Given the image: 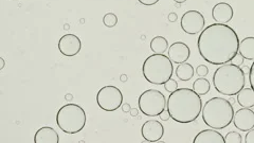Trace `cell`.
<instances>
[{
	"label": "cell",
	"instance_id": "cell-1",
	"mask_svg": "<svg viewBox=\"0 0 254 143\" xmlns=\"http://www.w3.org/2000/svg\"><path fill=\"white\" fill-rule=\"evenodd\" d=\"M240 43V37L233 28L215 22L201 31L197 48L207 63L220 66L232 62L238 53Z\"/></svg>",
	"mask_w": 254,
	"mask_h": 143
},
{
	"label": "cell",
	"instance_id": "cell-2",
	"mask_svg": "<svg viewBox=\"0 0 254 143\" xmlns=\"http://www.w3.org/2000/svg\"><path fill=\"white\" fill-rule=\"evenodd\" d=\"M170 118L178 123H191L199 117L203 110V101L193 88H178L171 93L167 101Z\"/></svg>",
	"mask_w": 254,
	"mask_h": 143
},
{
	"label": "cell",
	"instance_id": "cell-3",
	"mask_svg": "<svg viewBox=\"0 0 254 143\" xmlns=\"http://www.w3.org/2000/svg\"><path fill=\"white\" fill-rule=\"evenodd\" d=\"M215 89L223 95L233 96L245 87V72L240 66L233 63L220 65L213 77Z\"/></svg>",
	"mask_w": 254,
	"mask_h": 143
},
{
	"label": "cell",
	"instance_id": "cell-4",
	"mask_svg": "<svg viewBox=\"0 0 254 143\" xmlns=\"http://www.w3.org/2000/svg\"><path fill=\"white\" fill-rule=\"evenodd\" d=\"M234 109L232 104L223 97H212L201 110V117L208 127L223 130L233 121Z\"/></svg>",
	"mask_w": 254,
	"mask_h": 143
},
{
	"label": "cell",
	"instance_id": "cell-5",
	"mask_svg": "<svg viewBox=\"0 0 254 143\" xmlns=\"http://www.w3.org/2000/svg\"><path fill=\"white\" fill-rule=\"evenodd\" d=\"M174 63L164 54H153L148 56L142 66L144 79L154 85H164L171 79L174 73Z\"/></svg>",
	"mask_w": 254,
	"mask_h": 143
},
{
	"label": "cell",
	"instance_id": "cell-6",
	"mask_svg": "<svg viewBox=\"0 0 254 143\" xmlns=\"http://www.w3.org/2000/svg\"><path fill=\"white\" fill-rule=\"evenodd\" d=\"M87 122L85 110L77 104H66L56 114V124L66 134H77Z\"/></svg>",
	"mask_w": 254,
	"mask_h": 143
},
{
	"label": "cell",
	"instance_id": "cell-7",
	"mask_svg": "<svg viewBox=\"0 0 254 143\" xmlns=\"http://www.w3.org/2000/svg\"><path fill=\"white\" fill-rule=\"evenodd\" d=\"M139 109L147 117H158L167 107L164 95L157 89H147L139 97Z\"/></svg>",
	"mask_w": 254,
	"mask_h": 143
},
{
	"label": "cell",
	"instance_id": "cell-8",
	"mask_svg": "<svg viewBox=\"0 0 254 143\" xmlns=\"http://www.w3.org/2000/svg\"><path fill=\"white\" fill-rule=\"evenodd\" d=\"M96 103L102 110L115 111L123 104L122 92L114 85L104 86L96 95Z\"/></svg>",
	"mask_w": 254,
	"mask_h": 143
},
{
	"label": "cell",
	"instance_id": "cell-9",
	"mask_svg": "<svg viewBox=\"0 0 254 143\" xmlns=\"http://www.w3.org/2000/svg\"><path fill=\"white\" fill-rule=\"evenodd\" d=\"M206 25V19L204 15L198 11L185 12L180 21V26L186 34L195 35L203 31Z\"/></svg>",
	"mask_w": 254,
	"mask_h": 143
},
{
	"label": "cell",
	"instance_id": "cell-10",
	"mask_svg": "<svg viewBox=\"0 0 254 143\" xmlns=\"http://www.w3.org/2000/svg\"><path fill=\"white\" fill-rule=\"evenodd\" d=\"M82 43L76 34H65L58 41V50L67 57H73L80 53Z\"/></svg>",
	"mask_w": 254,
	"mask_h": 143
},
{
	"label": "cell",
	"instance_id": "cell-11",
	"mask_svg": "<svg viewBox=\"0 0 254 143\" xmlns=\"http://www.w3.org/2000/svg\"><path fill=\"white\" fill-rule=\"evenodd\" d=\"M142 137L148 142L159 141L164 135V127L158 120H148L141 129Z\"/></svg>",
	"mask_w": 254,
	"mask_h": 143
},
{
	"label": "cell",
	"instance_id": "cell-12",
	"mask_svg": "<svg viewBox=\"0 0 254 143\" xmlns=\"http://www.w3.org/2000/svg\"><path fill=\"white\" fill-rule=\"evenodd\" d=\"M233 123L241 132L250 131L254 127V111L247 107L238 109L234 114Z\"/></svg>",
	"mask_w": 254,
	"mask_h": 143
},
{
	"label": "cell",
	"instance_id": "cell-13",
	"mask_svg": "<svg viewBox=\"0 0 254 143\" xmlns=\"http://www.w3.org/2000/svg\"><path fill=\"white\" fill-rule=\"evenodd\" d=\"M168 54L171 62L180 65L185 63L190 58L191 50L185 43L176 42L173 45H170L169 49H168Z\"/></svg>",
	"mask_w": 254,
	"mask_h": 143
},
{
	"label": "cell",
	"instance_id": "cell-14",
	"mask_svg": "<svg viewBox=\"0 0 254 143\" xmlns=\"http://www.w3.org/2000/svg\"><path fill=\"white\" fill-rule=\"evenodd\" d=\"M233 9L227 2H219L212 10V17L217 24L227 25L233 18Z\"/></svg>",
	"mask_w": 254,
	"mask_h": 143
},
{
	"label": "cell",
	"instance_id": "cell-15",
	"mask_svg": "<svg viewBox=\"0 0 254 143\" xmlns=\"http://www.w3.org/2000/svg\"><path fill=\"white\" fill-rule=\"evenodd\" d=\"M194 143H226V139L223 135L217 130L209 129L204 130L196 135L193 140Z\"/></svg>",
	"mask_w": 254,
	"mask_h": 143
},
{
	"label": "cell",
	"instance_id": "cell-16",
	"mask_svg": "<svg viewBox=\"0 0 254 143\" xmlns=\"http://www.w3.org/2000/svg\"><path fill=\"white\" fill-rule=\"evenodd\" d=\"M35 143H58L59 136L57 132L50 126H43L35 133Z\"/></svg>",
	"mask_w": 254,
	"mask_h": 143
},
{
	"label": "cell",
	"instance_id": "cell-17",
	"mask_svg": "<svg viewBox=\"0 0 254 143\" xmlns=\"http://www.w3.org/2000/svg\"><path fill=\"white\" fill-rule=\"evenodd\" d=\"M238 53H240L247 61H254V37L249 36L244 39L240 43V48H238Z\"/></svg>",
	"mask_w": 254,
	"mask_h": 143
},
{
	"label": "cell",
	"instance_id": "cell-18",
	"mask_svg": "<svg viewBox=\"0 0 254 143\" xmlns=\"http://www.w3.org/2000/svg\"><path fill=\"white\" fill-rule=\"evenodd\" d=\"M237 103L242 107L251 108L254 106V90L250 88H243L240 93L237 94Z\"/></svg>",
	"mask_w": 254,
	"mask_h": 143
},
{
	"label": "cell",
	"instance_id": "cell-19",
	"mask_svg": "<svg viewBox=\"0 0 254 143\" xmlns=\"http://www.w3.org/2000/svg\"><path fill=\"white\" fill-rule=\"evenodd\" d=\"M194 73H195V69L191 64L186 62L178 65L176 68V75L181 81H190L194 77Z\"/></svg>",
	"mask_w": 254,
	"mask_h": 143
},
{
	"label": "cell",
	"instance_id": "cell-20",
	"mask_svg": "<svg viewBox=\"0 0 254 143\" xmlns=\"http://www.w3.org/2000/svg\"><path fill=\"white\" fill-rule=\"evenodd\" d=\"M169 43L166 37L156 36L151 41V49L155 54H163L168 51Z\"/></svg>",
	"mask_w": 254,
	"mask_h": 143
},
{
	"label": "cell",
	"instance_id": "cell-21",
	"mask_svg": "<svg viewBox=\"0 0 254 143\" xmlns=\"http://www.w3.org/2000/svg\"><path fill=\"white\" fill-rule=\"evenodd\" d=\"M210 82H209L206 78H199L195 80L193 83V89L199 95H205L209 92H210Z\"/></svg>",
	"mask_w": 254,
	"mask_h": 143
},
{
	"label": "cell",
	"instance_id": "cell-22",
	"mask_svg": "<svg viewBox=\"0 0 254 143\" xmlns=\"http://www.w3.org/2000/svg\"><path fill=\"white\" fill-rule=\"evenodd\" d=\"M103 24L107 28H114L118 24V17L114 13H107L104 15L103 17Z\"/></svg>",
	"mask_w": 254,
	"mask_h": 143
},
{
	"label": "cell",
	"instance_id": "cell-23",
	"mask_svg": "<svg viewBox=\"0 0 254 143\" xmlns=\"http://www.w3.org/2000/svg\"><path fill=\"white\" fill-rule=\"evenodd\" d=\"M226 143H242V135L237 132H229L226 136Z\"/></svg>",
	"mask_w": 254,
	"mask_h": 143
},
{
	"label": "cell",
	"instance_id": "cell-24",
	"mask_svg": "<svg viewBox=\"0 0 254 143\" xmlns=\"http://www.w3.org/2000/svg\"><path fill=\"white\" fill-rule=\"evenodd\" d=\"M164 89H166L167 92L169 93V94L174 93L175 90L178 89V83H177V81L174 80V79H169L168 82L164 83Z\"/></svg>",
	"mask_w": 254,
	"mask_h": 143
},
{
	"label": "cell",
	"instance_id": "cell-25",
	"mask_svg": "<svg viewBox=\"0 0 254 143\" xmlns=\"http://www.w3.org/2000/svg\"><path fill=\"white\" fill-rule=\"evenodd\" d=\"M208 73H209V69L206 65H199L196 68V74L200 78L207 77Z\"/></svg>",
	"mask_w": 254,
	"mask_h": 143
},
{
	"label": "cell",
	"instance_id": "cell-26",
	"mask_svg": "<svg viewBox=\"0 0 254 143\" xmlns=\"http://www.w3.org/2000/svg\"><path fill=\"white\" fill-rule=\"evenodd\" d=\"M245 142L246 143H254V127L250 131H248L247 134H246Z\"/></svg>",
	"mask_w": 254,
	"mask_h": 143
},
{
	"label": "cell",
	"instance_id": "cell-27",
	"mask_svg": "<svg viewBox=\"0 0 254 143\" xmlns=\"http://www.w3.org/2000/svg\"><path fill=\"white\" fill-rule=\"evenodd\" d=\"M249 83L251 88L254 90V61L250 67V71H249Z\"/></svg>",
	"mask_w": 254,
	"mask_h": 143
},
{
	"label": "cell",
	"instance_id": "cell-28",
	"mask_svg": "<svg viewBox=\"0 0 254 143\" xmlns=\"http://www.w3.org/2000/svg\"><path fill=\"white\" fill-rule=\"evenodd\" d=\"M138 1L143 4V5H146V6H152V5H155L159 2V0H138Z\"/></svg>",
	"mask_w": 254,
	"mask_h": 143
},
{
	"label": "cell",
	"instance_id": "cell-29",
	"mask_svg": "<svg viewBox=\"0 0 254 143\" xmlns=\"http://www.w3.org/2000/svg\"><path fill=\"white\" fill-rule=\"evenodd\" d=\"M232 62H233V64H235L237 66H241L244 63V57L240 53H237L236 56L232 59Z\"/></svg>",
	"mask_w": 254,
	"mask_h": 143
},
{
	"label": "cell",
	"instance_id": "cell-30",
	"mask_svg": "<svg viewBox=\"0 0 254 143\" xmlns=\"http://www.w3.org/2000/svg\"><path fill=\"white\" fill-rule=\"evenodd\" d=\"M159 117H160V119L162 120V121H168V120L170 118V115H169V110L167 109H164L161 114L159 115Z\"/></svg>",
	"mask_w": 254,
	"mask_h": 143
},
{
	"label": "cell",
	"instance_id": "cell-31",
	"mask_svg": "<svg viewBox=\"0 0 254 143\" xmlns=\"http://www.w3.org/2000/svg\"><path fill=\"white\" fill-rule=\"evenodd\" d=\"M178 19V15L176 13H169V20L170 22H175Z\"/></svg>",
	"mask_w": 254,
	"mask_h": 143
},
{
	"label": "cell",
	"instance_id": "cell-32",
	"mask_svg": "<svg viewBox=\"0 0 254 143\" xmlns=\"http://www.w3.org/2000/svg\"><path fill=\"white\" fill-rule=\"evenodd\" d=\"M122 110L124 111V112H130V110H131V107H130V105L128 104V103H125V104H122Z\"/></svg>",
	"mask_w": 254,
	"mask_h": 143
},
{
	"label": "cell",
	"instance_id": "cell-33",
	"mask_svg": "<svg viewBox=\"0 0 254 143\" xmlns=\"http://www.w3.org/2000/svg\"><path fill=\"white\" fill-rule=\"evenodd\" d=\"M138 114H139V109H137V108H131V110H130L131 117H137Z\"/></svg>",
	"mask_w": 254,
	"mask_h": 143
},
{
	"label": "cell",
	"instance_id": "cell-34",
	"mask_svg": "<svg viewBox=\"0 0 254 143\" xmlns=\"http://www.w3.org/2000/svg\"><path fill=\"white\" fill-rule=\"evenodd\" d=\"M0 62H1V67H0V69H3L4 68V65H5V63H4V59L1 57V58H0Z\"/></svg>",
	"mask_w": 254,
	"mask_h": 143
},
{
	"label": "cell",
	"instance_id": "cell-35",
	"mask_svg": "<svg viewBox=\"0 0 254 143\" xmlns=\"http://www.w3.org/2000/svg\"><path fill=\"white\" fill-rule=\"evenodd\" d=\"M243 70H244V72H249V71H250V68H249V67H247V66H245Z\"/></svg>",
	"mask_w": 254,
	"mask_h": 143
},
{
	"label": "cell",
	"instance_id": "cell-36",
	"mask_svg": "<svg viewBox=\"0 0 254 143\" xmlns=\"http://www.w3.org/2000/svg\"><path fill=\"white\" fill-rule=\"evenodd\" d=\"M175 2H177V3H183V2H185L186 0H174Z\"/></svg>",
	"mask_w": 254,
	"mask_h": 143
},
{
	"label": "cell",
	"instance_id": "cell-37",
	"mask_svg": "<svg viewBox=\"0 0 254 143\" xmlns=\"http://www.w3.org/2000/svg\"><path fill=\"white\" fill-rule=\"evenodd\" d=\"M229 102H230V103H231V104H232V105H233V104H234V103H235V102H236V101H235V100H234V99H230V101H229Z\"/></svg>",
	"mask_w": 254,
	"mask_h": 143
}]
</instances>
